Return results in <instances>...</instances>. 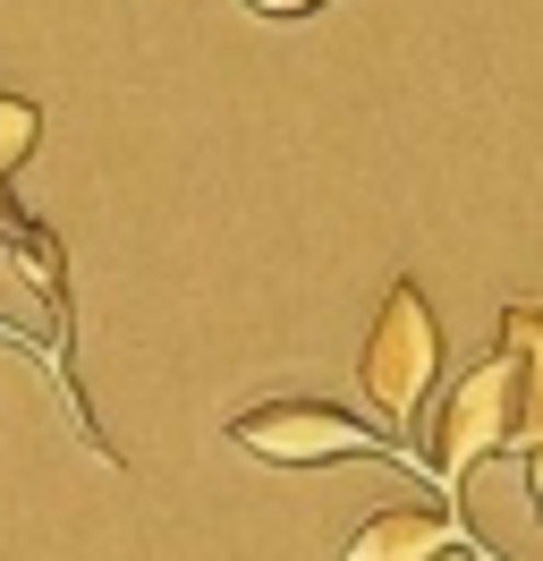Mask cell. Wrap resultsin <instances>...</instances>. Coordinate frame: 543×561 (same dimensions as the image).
Here are the masks:
<instances>
[{
    "label": "cell",
    "instance_id": "9",
    "mask_svg": "<svg viewBox=\"0 0 543 561\" xmlns=\"http://www.w3.org/2000/svg\"><path fill=\"white\" fill-rule=\"evenodd\" d=\"M255 18H314V9H332V0H246Z\"/></svg>",
    "mask_w": 543,
    "mask_h": 561
},
{
    "label": "cell",
    "instance_id": "5",
    "mask_svg": "<svg viewBox=\"0 0 543 561\" xmlns=\"http://www.w3.org/2000/svg\"><path fill=\"white\" fill-rule=\"evenodd\" d=\"M0 239H9V264H18V280L43 298V316H51V350H60V341H68V255H60V230L9 205Z\"/></svg>",
    "mask_w": 543,
    "mask_h": 561
},
{
    "label": "cell",
    "instance_id": "10",
    "mask_svg": "<svg viewBox=\"0 0 543 561\" xmlns=\"http://www.w3.org/2000/svg\"><path fill=\"white\" fill-rule=\"evenodd\" d=\"M0 221H9V196H0Z\"/></svg>",
    "mask_w": 543,
    "mask_h": 561
},
{
    "label": "cell",
    "instance_id": "1",
    "mask_svg": "<svg viewBox=\"0 0 543 561\" xmlns=\"http://www.w3.org/2000/svg\"><path fill=\"white\" fill-rule=\"evenodd\" d=\"M527 417H535V383H527V366L518 357H475L467 375L450 383V400H441L434 417V451H425V468H434L441 502L459 511L467 502V477L484 468V459H501L527 443Z\"/></svg>",
    "mask_w": 543,
    "mask_h": 561
},
{
    "label": "cell",
    "instance_id": "3",
    "mask_svg": "<svg viewBox=\"0 0 543 561\" xmlns=\"http://www.w3.org/2000/svg\"><path fill=\"white\" fill-rule=\"evenodd\" d=\"M230 443L246 459H272V468H339V459H407V468H425L407 443H382L366 417H348L332 400H264V409H238Z\"/></svg>",
    "mask_w": 543,
    "mask_h": 561
},
{
    "label": "cell",
    "instance_id": "8",
    "mask_svg": "<svg viewBox=\"0 0 543 561\" xmlns=\"http://www.w3.org/2000/svg\"><path fill=\"white\" fill-rule=\"evenodd\" d=\"M518 468H527V502L543 519V391H535V417H527V443H518Z\"/></svg>",
    "mask_w": 543,
    "mask_h": 561
},
{
    "label": "cell",
    "instance_id": "6",
    "mask_svg": "<svg viewBox=\"0 0 543 561\" xmlns=\"http://www.w3.org/2000/svg\"><path fill=\"white\" fill-rule=\"evenodd\" d=\"M493 350L518 357L527 383L543 391V298H509V307H501V341H493Z\"/></svg>",
    "mask_w": 543,
    "mask_h": 561
},
{
    "label": "cell",
    "instance_id": "2",
    "mask_svg": "<svg viewBox=\"0 0 543 561\" xmlns=\"http://www.w3.org/2000/svg\"><path fill=\"white\" fill-rule=\"evenodd\" d=\"M357 383H366L373 417L400 425V434L425 417V400H434V383H441V316L407 273L391 280L382 307H373V332H366V350H357Z\"/></svg>",
    "mask_w": 543,
    "mask_h": 561
},
{
    "label": "cell",
    "instance_id": "7",
    "mask_svg": "<svg viewBox=\"0 0 543 561\" xmlns=\"http://www.w3.org/2000/svg\"><path fill=\"white\" fill-rule=\"evenodd\" d=\"M34 145H43V111H34L26 94H0V179L18 171Z\"/></svg>",
    "mask_w": 543,
    "mask_h": 561
},
{
    "label": "cell",
    "instance_id": "4",
    "mask_svg": "<svg viewBox=\"0 0 543 561\" xmlns=\"http://www.w3.org/2000/svg\"><path fill=\"white\" fill-rule=\"evenodd\" d=\"M450 553H475V561H501L484 536H475L450 502H373L366 527L339 545V561H450Z\"/></svg>",
    "mask_w": 543,
    "mask_h": 561
}]
</instances>
